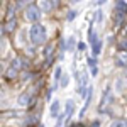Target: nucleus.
Returning <instances> with one entry per match:
<instances>
[{"mask_svg":"<svg viewBox=\"0 0 127 127\" xmlns=\"http://www.w3.org/2000/svg\"><path fill=\"white\" fill-rule=\"evenodd\" d=\"M29 39L32 44H36V46H39L42 42H46V27L39 24V22H36V24H32L29 29Z\"/></svg>","mask_w":127,"mask_h":127,"instance_id":"1","label":"nucleus"},{"mask_svg":"<svg viewBox=\"0 0 127 127\" xmlns=\"http://www.w3.org/2000/svg\"><path fill=\"white\" fill-rule=\"evenodd\" d=\"M26 19L32 22V24H36V22H39L41 19V9L37 5H27L26 7Z\"/></svg>","mask_w":127,"mask_h":127,"instance_id":"2","label":"nucleus"},{"mask_svg":"<svg viewBox=\"0 0 127 127\" xmlns=\"http://www.w3.org/2000/svg\"><path fill=\"white\" fill-rule=\"evenodd\" d=\"M115 63H117L119 66H124L126 68L127 66V51L124 53V51H120L117 56H115Z\"/></svg>","mask_w":127,"mask_h":127,"instance_id":"3","label":"nucleus"},{"mask_svg":"<svg viewBox=\"0 0 127 127\" xmlns=\"http://www.w3.org/2000/svg\"><path fill=\"white\" fill-rule=\"evenodd\" d=\"M76 48H78V44H76V37H75V36H69V39L66 41V51L73 53Z\"/></svg>","mask_w":127,"mask_h":127,"instance_id":"4","label":"nucleus"},{"mask_svg":"<svg viewBox=\"0 0 127 127\" xmlns=\"http://www.w3.org/2000/svg\"><path fill=\"white\" fill-rule=\"evenodd\" d=\"M59 110H61V105H59L58 100H54L53 102V105H51V117H59Z\"/></svg>","mask_w":127,"mask_h":127,"instance_id":"5","label":"nucleus"},{"mask_svg":"<svg viewBox=\"0 0 127 127\" xmlns=\"http://www.w3.org/2000/svg\"><path fill=\"white\" fill-rule=\"evenodd\" d=\"M88 66H90V71H92V75H93V76H97V73H98L97 59H95V58H88Z\"/></svg>","mask_w":127,"mask_h":127,"instance_id":"6","label":"nucleus"},{"mask_svg":"<svg viewBox=\"0 0 127 127\" xmlns=\"http://www.w3.org/2000/svg\"><path fill=\"white\" fill-rule=\"evenodd\" d=\"M73 112H75V102H73V100H68V102H66V108H64V115L71 117Z\"/></svg>","mask_w":127,"mask_h":127,"instance_id":"7","label":"nucleus"},{"mask_svg":"<svg viewBox=\"0 0 127 127\" xmlns=\"http://www.w3.org/2000/svg\"><path fill=\"white\" fill-rule=\"evenodd\" d=\"M115 10L127 14V0H115Z\"/></svg>","mask_w":127,"mask_h":127,"instance_id":"8","label":"nucleus"},{"mask_svg":"<svg viewBox=\"0 0 127 127\" xmlns=\"http://www.w3.org/2000/svg\"><path fill=\"white\" fill-rule=\"evenodd\" d=\"M92 53H93V56H98L100 53H102V41L97 39L93 42V48H92Z\"/></svg>","mask_w":127,"mask_h":127,"instance_id":"9","label":"nucleus"},{"mask_svg":"<svg viewBox=\"0 0 127 127\" xmlns=\"http://www.w3.org/2000/svg\"><path fill=\"white\" fill-rule=\"evenodd\" d=\"M124 15L126 12H120V10H115V15H114V20H115V26H120L124 22Z\"/></svg>","mask_w":127,"mask_h":127,"instance_id":"10","label":"nucleus"},{"mask_svg":"<svg viewBox=\"0 0 127 127\" xmlns=\"http://www.w3.org/2000/svg\"><path fill=\"white\" fill-rule=\"evenodd\" d=\"M108 95H110V88H107V90H105V93H103V97H102V105H100V110H103V107L107 105Z\"/></svg>","mask_w":127,"mask_h":127,"instance_id":"11","label":"nucleus"},{"mask_svg":"<svg viewBox=\"0 0 127 127\" xmlns=\"http://www.w3.org/2000/svg\"><path fill=\"white\" fill-rule=\"evenodd\" d=\"M110 127H127V120H124V119H120V120H114V122L110 124Z\"/></svg>","mask_w":127,"mask_h":127,"instance_id":"12","label":"nucleus"},{"mask_svg":"<svg viewBox=\"0 0 127 127\" xmlns=\"http://www.w3.org/2000/svg\"><path fill=\"white\" fill-rule=\"evenodd\" d=\"M41 7H44V12H49L51 9H54L53 3H49L48 0H41Z\"/></svg>","mask_w":127,"mask_h":127,"instance_id":"13","label":"nucleus"},{"mask_svg":"<svg viewBox=\"0 0 127 127\" xmlns=\"http://www.w3.org/2000/svg\"><path fill=\"white\" fill-rule=\"evenodd\" d=\"M17 71H19L17 68H14V66H10V69L7 71V78H15V76H17Z\"/></svg>","mask_w":127,"mask_h":127,"instance_id":"14","label":"nucleus"},{"mask_svg":"<svg viewBox=\"0 0 127 127\" xmlns=\"http://www.w3.org/2000/svg\"><path fill=\"white\" fill-rule=\"evenodd\" d=\"M27 102H29V95L27 93H22L19 97V103L20 105H27Z\"/></svg>","mask_w":127,"mask_h":127,"instance_id":"15","label":"nucleus"},{"mask_svg":"<svg viewBox=\"0 0 127 127\" xmlns=\"http://www.w3.org/2000/svg\"><path fill=\"white\" fill-rule=\"evenodd\" d=\"M53 49H54V44H48V48L44 51V54H46V58H51V54H53Z\"/></svg>","mask_w":127,"mask_h":127,"instance_id":"16","label":"nucleus"},{"mask_svg":"<svg viewBox=\"0 0 127 127\" xmlns=\"http://www.w3.org/2000/svg\"><path fill=\"white\" fill-rule=\"evenodd\" d=\"M68 81H69V80H68V75H63V76H61V87L66 88V87H68Z\"/></svg>","mask_w":127,"mask_h":127,"instance_id":"17","label":"nucleus"},{"mask_svg":"<svg viewBox=\"0 0 127 127\" xmlns=\"http://www.w3.org/2000/svg\"><path fill=\"white\" fill-rule=\"evenodd\" d=\"M17 9H14V5H10L9 7V14H7V19H12L14 17V12H15Z\"/></svg>","mask_w":127,"mask_h":127,"instance_id":"18","label":"nucleus"},{"mask_svg":"<svg viewBox=\"0 0 127 127\" xmlns=\"http://www.w3.org/2000/svg\"><path fill=\"white\" fill-rule=\"evenodd\" d=\"M75 17H76V10H69V12H68V20L71 22Z\"/></svg>","mask_w":127,"mask_h":127,"instance_id":"19","label":"nucleus"},{"mask_svg":"<svg viewBox=\"0 0 127 127\" xmlns=\"http://www.w3.org/2000/svg\"><path fill=\"white\" fill-rule=\"evenodd\" d=\"M120 49H122V51H127V37L122 39V42H120Z\"/></svg>","mask_w":127,"mask_h":127,"instance_id":"20","label":"nucleus"},{"mask_svg":"<svg viewBox=\"0 0 127 127\" xmlns=\"http://www.w3.org/2000/svg\"><path fill=\"white\" fill-rule=\"evenodd\" d=\"M95 20H97V22H100V20H102V10H100V9H98L97 14H95Z\"/></svg>","mask_w":127,"mask_h":127,"instance_id":"21","label":"nucleus"},{"mask_svg":"<svg viewBox=\"0 0 127 127\" xmlns=\"http://www.w3.org/2000/svg\"><path fill=\"white\" fill-rule=\"evenodd\" d=\"M87 48H88V46L85 44V42H78V49H80V51H87Z\"/></svg>","mask_w":127,"mask_h":127,"instance_id":"22","label":"nucleus"},{"mask_svg":"<svg viewBox=\"0 0 127 127\" xmlns=\"http://www.w3.org/2000/svg\"><path fill=\"white\" fill-rule=\"evenodd\" d=\"M19 63H20L19 59H14V61H12V66H14V68H17V69H19V68H20V64H19Z\"/></svg>","mask_w":127,"mask_h":127,"instance_id":"23","label":"nucleus"},{"mask_svg":"<svg viewBox=\"0 0 127 127\" xmlns=\"http://www.w3.org/2000/svg\"><path fill=\"white\" fill-rule=\"evenodd\" d=\"M53 2V7H58V3H59V0H51Z\"/></svg>","mask_w":127,"mask_h":127,"instance_id":"24","label":"nucleus"},{"mask_svg":"<svg viewBox=\"0 0 127 127\" xmlns=\"http://www.w3.org/2000/svg\"><path fill=\"white\" fill-rule=\"evenodd\" d=\"M103 2H105V0H95V3H98V5H100V3H103Z\"/></svg>","mask_w":127,"mask_h":127,"instance_id":"25","label":"nucleus"},{"mask_svg":"<svg viewBox=\"0 0 127 127\" xmlns=\"http://www.w3.org/2000/svg\"><path fill=\"white\" fill-rule=\"evenodd\" d=\"M69 127H83L81 124H73V126H69Z\"/></svg>","mask_w":127,"mask_h":127,"instance_id":"26","label":"nucleus"},{"mask_svg":"<svg viewBox=\"0 0 127 127\" xmlns=\"http://www.w3.org/2000/svg\"><path fill=\"white\" fill-rule=\"evenodd\" d=\"M2 46H3V41H2V37H0V51H2Z\"/></svg>","mask_w":127,"mask_h":127,"instance_id":"27","label":"nucleus"},{"mask_svg":"<svg viewBox=\"0 0 127 127\" xmlns=\"http://www.w3.org/2000/svg\"><path fill=\"white\" fill-rule=\"evenodd\" d=\"M73 2H80V0H73Z\"/></svg>","mask_w":127,"mask_h":127,"instance_id":"28","label":"nucleus"}]
</instances>
